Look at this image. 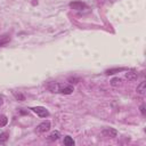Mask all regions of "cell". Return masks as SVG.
Returning a JSON list of instances; mask_svg holds the SVG:
<instances>
[{
    "mask_svg": "<svg viewBox=\"0 0 146 146\" xmlns=\"http://www.w3.org/2000/svg\"><path fill=\"white\" fill-rule=\"evenodd\" d=\"M139 108H140V113H141L143 115H145V113H146V112H145V105H144V104H141Z\"/></svg>",
    "mask_w": 146,
    "mask_h": 146,
    "instance_id": "cell-17",
    "label": "cell"
},
{
    "mask_svg": "<svg viewBox=\"0 0 146 146\" xmlns=\"http://www.w3.org/2000/svg\"><path fill=\"white\" fill-rule=\"evenodd\" d=\"M145 91H146V83H145V81H141V82L137 86V94L144 96V95H145Z\"/></svg>",
    "mask_w": 146,
    "mask_h": 146,
    "instance_id": "cell-8",
    "label": "cell"
},
{
    "mask_svg": "<svg viewBox=\"0 0 146 146\" xmlns=\"http://www.w3.org/2000/svg\"><path fill=\"white\" fill-rule=\"evenodd\" d=\"M74 144H75V141L73 140V138H72V137L66 136V137L64 138V145H65V146H73Z\"/></svg>",
    "mask_w": 146,
    "mask_h": 146,
    "instance_id": "cell-12",
    "label": "cell"
},
{
    "mask_svg": "<svg viewBox=\"0 0 146 146\" xmlns=\"http://www.w3.org/2000/svg\"><path fill=\"white\" fill-rule=\"evenodd\" d=\"M2 104H3V100H2V98H1V97H0V106H1V105H2Z\"/></svg>",
    "mask_w": 146,
    "mask_h": 146,
    "instance_id": "cell-18",
    "label": "cell"
},
{
    "mask_svg": "<svg viewBox=\"0 0 146 146\" xmlns=\"http://www.w3.org/2000/svg\"><path fill=\"white\" fill-rule=\"evenodd\" d=\"M102 135L106 138H115L117 136V131L113 128H104L102 131Z\"/></svg>",
    "mask_w": 146,
    "mask_h": 146,
    "instance_id": "cell-2",
    "label": "cell"
},
{
    "mask_svg": "<svg viewBox=\"0 0 146 146\" xmlns=\"http://www.w3.org/2000/svg\"><path fill=\"white\" fill-rule=\"evenodd\" d=\"M73 90H74L73 86H71V84H66V86H64V87H60L59 92H60V94H64V95H70V94L73 92Z\"/></svg>",
    "mask_w": 146,
    "mask_h": 146,
    "instance_id": "cell-6",
    "label": "cell"
},
{
    "mask_svg": "<svg viewBox=\"0 0 146 146\" xmlns=\"http://www.w3.org/2000/svg\"><path fill=\"white\" fill-rule=\"evenodd\" d=\"M60 84L59 83H57V82H49L48 84H47V89L49 90V91H51V92H59V90H60Z\"/></svg>",
    "mask_w": 146,
    "mask_h": 146,
    "instance_id": "cell-5",
    "label": "cell"
},
{
    "mask_svg": "<svg viewBox=\"0 0 146 146\" xmlns=\"http://www.w3.org/2000/svg\"><path fill=\"white\" fill-rule=\"evenodd\" d=\"M50 129V122L49 121H43L41 122L38 127H36V132L39 133H42V132H46Z\"/></svg>",
    "mask_w": 146,
    "mask_h": 146,
    "instance_id": "cell-3",
    "label": "cell"
},
{
    "mask_svg": "<svg viewBox=\"0 0 146 146\" xmlns=\"http://www.w3.org/2000/svg\"><path fill=\"white\" fill-rule=\"evenodd\" d=\"M14 96L16 97V99H18V100H24L25 99V97H24V95H22V94H16V92H14Z\"/></svg>",
    "mask_w": 146,
    "mask_h": 146,
    "instance_id": "cell-16",
    "label": "cell"
},
{
    "mask_svg": "<svg viewBox=\"0 0 146 146\" xmlns=\"http://www.w3.org/2000/svg\"><path fill=\"white\" fill-rule=\"evenodd\" d=\"M8 123V119H7V116L6 115H0V128L1 127H5L6 124Z\"/></svg>",
    "mask_w": 146,
    "mask_h": 146,
    "instance_id": "cell-14",
    "label": "cell"
},
{
    "mask_svg": "<svg viewBox=\"0 0 146 146\" xmlns=\"http://www.w3.org/2000/svg\"><path fill=\"white\" fill-rule=\"evenodd\" d=\"M125 79L129 81H135L138 79V74L136 72H128V73H125Z\"/></svg>",
    "mask_w": 146,
    "mask_h": 146,
    "instance_id": "cell-9",
    "label": "cell"
},
{
    "mask_svg": "<svg viewBox=\"0 0 146 146\" xmlns=\"http://www.w3.org/2000/svg\"><path fill=\"white\" fill-rule=\"evenodd\" d=\"M70 7L74 10H82L86 8V3L82 2V1H73L70 3Z\"/></svg>",
    "mask_w": 146,
    "mask_h": 146,
    "instance_id": "cell-4",
    "label": "cell"
},
{
    "mask_svg": "<svg viewBox=\"0 0 146 146\" xmlns=\"http://www.w3.org/2000/svg\"><path fill=\"white\" fill-rule=\"evenodd\" d=\"M59 131H52L50 135H49V137H48V139L50 140V141H55V140H57L58 138H59Z\"/></svg>",
    "mask_w": 146,
    "mask_h": 146,
    "instance_id": "cell-11",
    "label": "cell"
},
{
    "mask_svg": "<svg viewBox=\"0 0 146 146\" xmlns=\"http://www.w3.org/2000/svg\"><path fill=\"white\" fill-rule=\"evenodd\" d=\"M120 83H121V79H120V78H114V79L111 80V84H112L113 87L120 86Z\"/></svg>",
    "mask_w": 146,
    "mask_h": 146,
    "instance_id": "cell-15",
    "label": "cell"
},
{
    "mask_svg": "<svg viewBox=\"0 0 146 146\" xmlns=\"http://www.w3.org/2000/svg\"><path fill=\"white\" fill-rule=\"evenodd\" d=\"M124 70H125L124 67H119V68H110V70H107V71L105 72V74H106V75H111V74H114V73L122 72V71H124Z\"/></svg>",
    "mask_w": 146,
    "mask_h": 146,
    "instance_id": "cell-10",
    "label": "cell"
},
{
    "mask_svg": "<svg viewBox=\"0 0 146 146\" xmlns=\"http://www.w3.org/2000/svg\"><path fill=\"white\" fill-rule=\"evenodd\" d=\"M31 110H32L36 115H39L40 117H47V116L49 115L48 110H47L46 107H43V106H35V107H32Z\"/></svg>",
    "mask_w": 146,
    "mask_h": 146,
    "instance_id": "cell-1",
    "label": "cell"
},
{
    "mask_svg": "<svg viewBox=\"0 0 146 146\" xmlns=\"http://www.w3.org/2000/svg\"><path fill=\"white\" fill-rule=\"evenodd\" d=\"M10 35L9 34H1L0 35V47H3V46H6L7 43H9L10 42Z\"/></svg>",
    "mask_w": 146,
    "mask_h": 146,
    "instance_id": "cell-7",
    "label": "cell"
},
{
    "mask_svg": "<svg viewBox=\"0 0 146 146\" xmlns=\"http://www.w3.org/2000/svg\"><path fill=\"white\" fill-rule=\"evenodd\" d=\"M8 137H9L8 132H2V133H0V144H5V143L8 140Z\"/></svg>",
    "mask_w": 146,
    "mask_h": 146,
    "instance_id": "cell-13",
    "label": "cell"
}]
</instances>
